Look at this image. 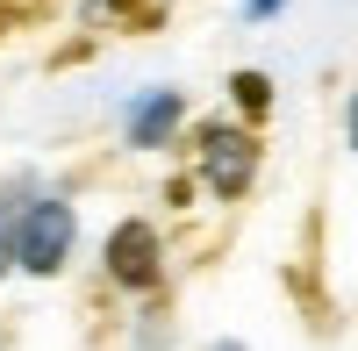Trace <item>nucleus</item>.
<instances>
[{"label":"nucleus","instance_id":"423d86ee","mask_svg":"<svg viewBox=\"0 0 358 351\" xmlns=\"http://www.w3.org/2000/svg\"><path fill=\"white\" fill-rule=\"evenodd\" d=\"M273 8H280V0H251V15H273Z\"/></svg>","mask_w":358,"mask_h":351},{"label":"nucleus","instance_id":"0eeeda50","mask_svg":"<svg viewBox=\"0 0 358 351\" xmlns=\"http://www.w3.org/2000/svg\"><path fill=\"white\" fill-rule=\"evenodd\" d=\"M351 143H358V94H351Z\"/></svg>","mask_w":358,"mask_h":351},{"label":"nucleus","instance_id":"20e7f679","mask_svg":"<svg viewBox=\"0 0 358 351\" xmlns=\"http://www.w3.org/2000/svg\"><path fill=\"white\" fill-rule=\"evenodd\" d=\"M172 122H179V94H151V101H136V115H129V143H165L172 136Z\"/></svg>","mask_w":358,"mask_h":351},{"label":"nucleus","instance_id":"f257e3e1","mask_svg":"<svg viewBox=\"0 0 358 351\" xmlns=\"http://www.w3.org/2000/svg\"><path fill=\"white\" fill-rule=\"evenodd\" d=\"M65 251H72V208L65 201H36V208L22 215V229H15V258L29 273H57Z\"/></svg>","mask_w":358,"mask_h":351},{"label":"nucleus","instance_id":"f03ea898","mask_svg":"<svg viewBox=\"0 0 358 351\" xmlns=\"http://www.w3.org/2000/svg\"><path fill=\"white\" fill-rule=\"evenodd\" d=\"M201 172H208V187H215L222 201H236L251 187V172H258V143L244 129H208L201 136Z\"/></svg>","mask_w":358,"mask_h":351},{"label":"nucleus","instance_id":"39448f33","mask_svg":"<svg viewBox=\"0 0 358 351\" xmlns=\"http://www.w3.org/2000/svg\"><path fill=\"white\" fill-rule=\"evenodd\" d=\"M236 101H244L251 115H265V101H273L265 94V72H236Z\"/></svg>","mask_w":358,"mask_h":351},{"label":"nucleus","instance_id":"7ed1b4c3","mask_svg":"<svg viewBox=\"0 0 358 351\" xmlns=\"http://www.w3.org/2000/svg\"><path fill=\"white\" fill-rule=\"evenodd\" d=\"M108 273L122 287H151L158 280V237H151V222H122L108 237Z\"/></svg>","mask_w":358,"mask_h":351}]
</instances>
